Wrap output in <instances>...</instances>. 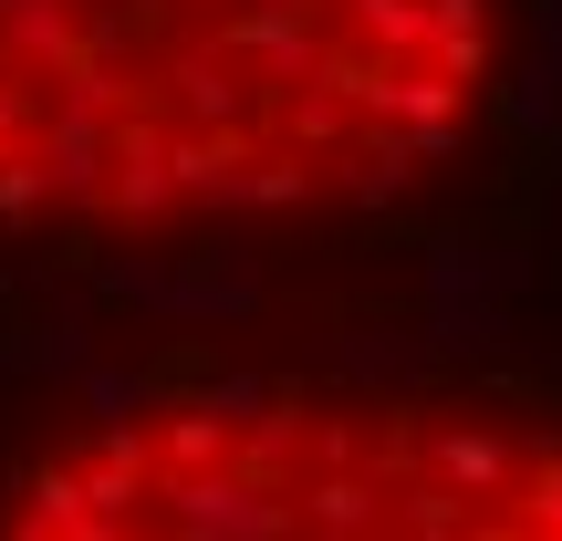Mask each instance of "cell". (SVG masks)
Here are the masks:
<instances>
[{
  "label": "cell",
  "instance_id": "1",
  "mask_svg": "<svg viewBox=\"0 0 562 541\" xmlns=\"http://www.w3.org/2000/svg\"><path fill=\"white\" fill-rule=\"evenodd\" d=\"M521 0H0V240L355 250L480 208Z\"/></svg>",
  "mask_w": 562,
  "mask_h": 541
},
{
  "label": "cell",
  "instance_id": "2",
  "mask_svg": "<svg viewBox=\"0 0 562 541\" xmlns=\"http://www.w3.org/2000/svg\"><path fill=\"white\" fill-rule=\"evenodd\" d=\"M0 541H562V396L209 364L42 427L0 469Z\"/></svg>",
  "mask_w": 562,
  "mask_h": 541
}]
</instances>
